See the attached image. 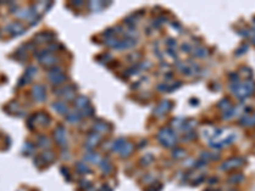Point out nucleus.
Masks as SVG:
<instances>
[{
	"label": "nucleus",
	"instance_id": "1",
	"mask_svg": "<svg viewBox=\"0 0 255 191\" xmlns=\"http://www.w3.org/2000/svg\"><path fill=\"white\" fill-rule=\"evenodd\" d=\"M240 166H241V159L240 158H231V159L224 162V163L222 164V167H221V169H223V171H228V169L237 168Z\"/></svg>",
	"mask_w": 255,
	"mask_h": 191
},
{
	"label": "nucleus",
	"instance_id": "2",
	"mask_svg": "<svg viewBox=\"0 0 255 191\" xmlns=\"http://www.w3.org/2000/svg\"><path fill=\"white\" fill-rule=\"evenodd\" d=\"M242 180H244V176L240 175V173H236V175L231 176V177L228 179V182L230 183H239V182H241Z\"/></svg>",
	"mask_w": 255,
	"mask_h": 191
},
{
	"label": "nucleus",
	"instance_id": "3",
	"mask_svg": "<svg viewBox=\"0 0 255 191\" xmlns=\"http://www.w3.org/2000/svg\"><path fill=\"white\" fill-rule=\"evenodd\" d=\"M253 42H254V44H255V38H254V40H253Z\"/></svg>",
	"mask_w": 255,
	"mask_h": 191
}]
</instances>
